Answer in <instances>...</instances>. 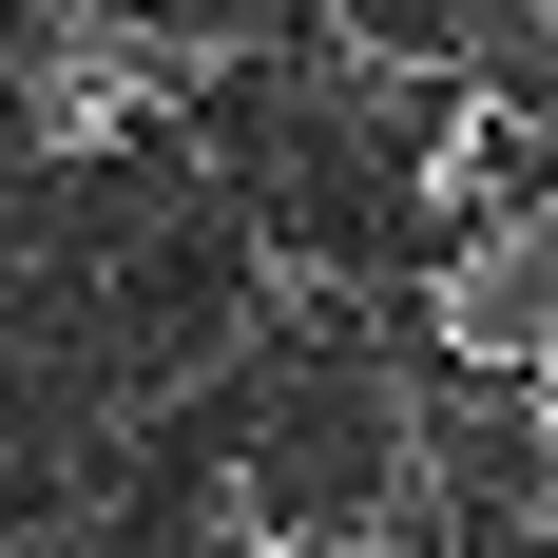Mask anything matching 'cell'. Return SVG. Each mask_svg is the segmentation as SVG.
Returning <instances> with one entry per match:
<instances>
[{"mask_svg": "<svg viewBox=\"0 0 558 558\" xmlns=\"http://www.w3.org/2000/svg\"><path fill=\"white\" fill-rule=\"evenodd\" d=\"M155 116H173V39L155 20H58V39L20 58V116H0V135L77 173V155H135Z\"/></svg>", "mask_w": 558, "mask_h": 558, "instance_id": "cell-2", "label": "cell"}, {"mask_svg": "<svg viewBox=\"0 0 558 558\" xmlns=\"http://www.w3.org/2000/svg\"><path fill=\"white\" fill-rule=\"evenodd\" d=\"M424 328H444V366H482V386H520V366L558 347V173H539V193H501V213L444 251Z\"/></svg>", "mask_w": 558, "mask_h": 558, "instance_id": "cell-1", "label": "cell"}, {"mask_svg": "<svg viewBox=\"0 0 558 558\" xmlns=\"http://www.w3.org/2000/svg\"><path fill=\"white\" fill-rule=\"evenodd\" d=\"M520 404H539V444H558V347H539V366H520Z\"/></svg>", "mask_w": 558, "mask_h": 558, "instance_id": "cell-3", "label": "cell"}, {"mask_svg": "<svg viewBox=\"0 0 558 558\" xmlns=\"http://www.w3.org/2000/svg\"><path fill=\"white\" fill-rule=\"evenodd\" d=\"M0 39H20V0H0Z\"/></svg>", "mask_w": 558, "mask_h": 558, "instance_id": "cell-4", "label": "cell"}]
</instances>
